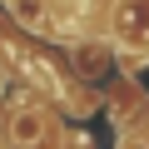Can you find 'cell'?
I'll use <instances>...</instances> for the list:
<instances>
[{
	"label": "cell",
	"mask_w": 149,
	"mask_h": 149,
	"mask_svg": "<svg viewBox=\"0 0 149 149\" xmlns=\"http://www.w3.org/2000/svg\"><path fill=\"white\" fill-rule=\"evenodd\" d=\"M10 10L25 30H45V0H10Z\"/></svg>",
	"instance_id": "3"
},
{
	"label": "cell",
	"mask_w": 149,
	"mask_h": 149,
	"mask_svg": "<svg viewBox=\"0 0 149 149\" xmlns=\"http://www.w3.org/2000/svg\"><path fill=\"white\" fill-rule=\"evenodd\" d=\"M119 40L149 50V0H119Z\"/></svg>",
	"instance_id": "1"
},
{
	"label": "cell",
	"mask_w": 149,
	"mask_h": 149,
	"mask_svg": "<svg viewBox=\"0 0 149 149\" xmlns=\"http://www.w3.org/2000/svg\"><path fill=\"white\" fill-rule=\"evenodd\" d=\"M10 134H15V144H20V149H30V144L45 134V124H40V114H35V109H20V114H15V124H10Z\"/></svg>",
	"instance_id": "2"
}]
</instances>
